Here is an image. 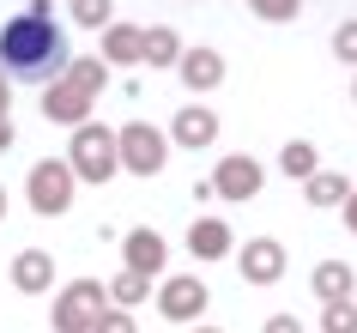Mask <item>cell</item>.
<instances>
[{"mask_svg":"<svg viewBox=\"0 0 357 333\" xmlns=\"http://www.w3.org/2000/svg\"><path fill=\"white\" fill-rule=\"evenodd\" d=\"M169 146H188V151H206L212 140H218V115L206 110V103H182V110L169 115Z\"/></svg>","mask_w":357,"mask_h":333,"instance_id":"8","label":"cell"},{"mask_svg":"<svg viewBox=\"0 0 357 333\" xmlns=\"http://www.w3.org/2000/svg\"><path fill=\"white\" fill-rule=\"evenodd\" d=\"M351 97H357V85H351Z\"/></svg>","mask_w":357,"mask_h":333,"instance_id":"33","label":"cell"},{"mask_svg":"<svg viewBox=\"0 0 357 333\" xmlns=\"http://www.w3.org/2000/svg\"><path fill=\"white\" fill-rule=\"evenodd\" d=\"M333 55L345 61V67H357V19H345V24L333 31Z\"/></svg>","mask_w":357,"mask_h":333,"instance_id":"25","label":"cell"},{"mask_svg":"<svg viewBox=\"0 0 357 333\" xmlns=\"http://www.w3.org/2000/svg\"><path fill=\"white\" fill-rule=\"evenodd\" d=\"M121 255H128V273L151 279V273H164V260H169V242L151 230V224H139V230H128L121 237Z\"/></svg>","mask_w":357,"mask_h":333,"instance_id":"11","label":"cell"},{"mask_svg":"<svg viewBox=\"0 0 357 333\" xmlns=\"http://www.w3.org/2000/svg\"><path fill=\"white\" fill-rule=\"evenodd\" d=\"M103 297H109V309H133V303H146V297H151V279H139V273L121 267V279H109Z\"/></svg>","mask_w":357,"mask_h":333,"instance_id":"21","label":"cell"},{"mask_svg":"<svg viewBox=\"0 0 357 333\" xmlns=\"http://www.w3.org/2000/svg\"><path fill=\"white\" fill-rule=\"evenodd\" d=\"M345 194H351V176H339V170H315L303 182V200L309 206H345Z\"/></svg>","mask_w":357,"mask_h":333,"instance_id":"18","label":"cell"},{"mask_svg":"<svg viewBox=\"0 0 357 333\" xmlns=\"http://www.w3.org/2000/svg\"><path fill=\"white\" fill-rule=\"evenodd\" d=\"M103 309H109L103 285H97V279H73V285H61V297H55V333H91Z\"/></svg>","mask_w":357,"mask_h":333,"instance_id":"5","label":"cell"},{"mask_svg":"<svg viewBox=\"0 0 357 333\" xmlns=\"http://www.w3.org/2000/svg\"><path fill=\"white\" fill-rule=\"evenodd\" d=\"M0 219H6V188H0Z\"/></svg>","mask_w":357,"mask_h":333,"instance_id":"31","label":"cell"},{"mask_svg":"<svg viewBox=\"0 0 357 333\" xmlns=\"http://www.w3.org/2000/svg\"><path fill=\"white\" fill-rule=\"evenodd\" d=\"M24 188H31V212H43V219H61L73 206V194H79L67 158H37L31 176H24Z\"/></svg>","mask_w":357,"mask_h":333,"instance_id":"4","label":"cell"},{"mask_svg":"<svg viewBox=\"0 0 357 333\" xmlns=\"http://www.w3.org/2000/svg\"><path fill=\"white\" fill-rule=\"evenodd\" d=\"M194 333H212V327H194Z\"/></svg>","mask_w":357,"mask_h":333,"instance_id":"32","label":"cell"},{"mask_svg":"<svg viewBox=\"0 0 357 333\" xmlns=\"http://www.w3.org/2000/svg\"><path fill=\"white\" fill-rule=\"evenodd\" d=\"M91 333H139V327H133V315H128V309H103Z\"/></svg>","mask_w":357,"mask_h":333,"instance_id":"26","label":"cell"},{"mask_svg":"<svg viewBox=\"0 0 357 333\" xmlns=\"http://www.w3.org/2000/svg\"><path fill=\"white\" fill-rule=\"evenodd\" d=\"M13 140H19V133H13V115H6V121H0V151H13Z\"/></svg>","mask_w":357,"mask_h":333,"instance_id":"30","label":"cell"},{"mask_svg":"<svg viewBox=\"0 0 357 333\" xmlns=\"http://www.w3.org/2000/svg\"><path fill=\"white\" fill-rule=\"evenodd\" d=\"M139 61H146V67H176V61H182V37H176L169 24L139 31Z\"/></svg>","mask_w":357,"mask_h":333,"instance_id":"17","label":"cell"},{"mask_svg":"<svg viewBox=\"0 0 357 333\" xmlns=\"http://www.w3.org/2000/svg\"><path fill=\"white\" fill-rule=\"evenodd\" d=\"M61 79H67L73 91L97 97V91H103V85H109V67H103V61H97V55H73V61H67V73H61Z\"/></svg>","mask_w":357,"mask_h":333,"instance_id":"19","label":"cell"},{"mask_svg":"<svg viewBox=\"0 0 357 333\" xmlns=\"http://www.w3.org/2000/svg\"><path fill=\"white\" fill-rule=\"evenodd\" d=\"M6 115H13V79L0 73V121H6Z\"/></svg>","mask_w":357,"mask_h":333,"instance_id":"28","label":"cell"},{"mask_svg":"<svg viewBox=\"0 0 357 333\" xmlns=\"http://www.w3.org/2000/svg\"><path fill=\"white\" fill-rule=\"evenodd\" d=\"M115 158H121L128 176L151 182V176H164V164H169V140H164V128H151V121H128V128H115Z\"/></svg>","mask_w":357,"mask_h":333,"instance_id":"3","label":"cell"},{"mask_svg":"<svg viewBox=\"0 0 357 333\" xmlns=\"http://www.w3.org/2000/svg\"><path fill=\"white\" fill-rule=\"evenodd\" d=\"M321 333H357V303H351V297H345V303H327Z\"/></svg>","mask_w":357,"mask_h":333,"instance_id":"24","label":"cell"},{"mask_svg":"<svg viewBox=\"0 0 357 333\" xmlns=\"http://www.w3.org/2000/svg\"><path fill=\"white\" fill-rule=\"evenodd\" d=\"M230 237H236V230H230L225 219H194L188 224V255L194 260H225L230 249H236Z\"/></svg>","mask_w":357,"mask_h":333,"instance_id":"13","label":"cell"},{"mask_svg":"<svg viewBox=\"0 0 357 333\" xmlns=\"http://www.w3.org/2000/svg\"><path fill=\"white\" fill-rule=\"evenodd\" d=\"M206 285H200V279H164V285H158V315H164V321H200V315H206Z\"/></svg>","mask_w":357,"mask_h":333,"instance_id":"7","label":"cell"},{"mask_svg":"<svg viewBox=\"0 0 357 333\" xmlns=\"http://www.w3.org/2000/svg\"><path fill=\"white\" fill-rule=\"evenodd\" d=\"M13 285H19L24 297H43L49 285H55V260L43 255V249H24V255L13 260Z\"/></svg>","mask_w":357,"mask_h":333,"instance_id":"14","label":"cell"},{"mask_svg":"<svg viewBox=\"0 0 357 333\" xmlns=\"http://www.w3.org/2000/svg\"><path fill=\"white\" fill-rule=\"evenodd\" d=\"M345 230H351V237H357V188H351V194H345Z\"/></svg>","mask_w":357,"mask_h":333,"instance_id":"29","label":"cell"},{"mask_svg":"<svg viewBox=\"0 0 357 333\" xmlns=\"http://www.w3.org/2000/svg\"><path fill=\"white\" fill-rule=\"evenodd\" d=\"M279 170L291 176V182H309V176L321 170V151L309 146V140H284L279 146Z\"/></svg>","mask_w":357,"mask_h":333,"instance_id":"20","label":"cell"},{"mask_svg":"<svg viewBox=\"0 0 357 333\" xmlns=\"http://www.w3.org/2000/svg\"><path fill=\"white\" fill-rule=\"evenodd\" d=\"M309 285H315V297H321V303H345V297L357 291V273L345 267V260H321L315 273H309Z\"/></svg>","mask_w":357,"mask_h":333,"instance_id":"16","label":"cell"},{"mask_svg":"<svg viewBox=\"0 0 357 333\" xmlns=\"http://www.w3.org/2000/svg\"><path fill=\"white\" fill-rule=\"evenodd\" d=\"M266 182L261 158H248V151H230V158H218V170H212V194H225V200H255Z\"/></svg>","mask_w":357,"mask_h":333,"instance_id":"6","label":"cell"},{"mask_svg":"<svg viewBox=\"0 0 357 333\" xmlns=\"http://www.w3.org/2000/svg\"><path fill=\"white\" fill-rule=\"evenodd\" d=\"M248 13L266 19V24H291V19L303 13V0H248Z\"/></svg>","mask_w":357,"mask_h":333,"instance_id":"23","label":"cell"},{"mask_svg":"<svg viewBox=\"0 0 357 333\" xmlns=\"http://www.w3.org/2000/svg\"><path fill=\"white\" fill-rule=\"evenodd\" d=\"M73 24H85V31L115 24V0H73Z\"/></svg>","mask_w":357,"mask_h":333,"instance_id":"22","label":"cell"},{"mask_svg":"<svg viewBox=\"0 0 357 333\" xmlns=\"http://www.w3.org/2000/svg\"><path fill=\"white\" fill-rule=\"evenodd\" d=\"M176 73H182V85H188V91H212V85L225 79V55H218V49H206V43H194V49H182Z\"/></svg>","mask_w":357,"mask_h":333,"instance_id":"12","label":"cell"},{"mask_svg":"<svg viewBox=\"0 0 357 333\" xmlns=\"http://www.w3.org/2000/svg\"><path fill=\"white\" fill-rule=\"evenodd\" d=\"M67 61H73V49H67V31L49 13V0H31V13L0 24V73L6 79H19V85H55L67 73Z\"/></svg>","mask_w":357,"mask_h":333,"instance_id":"1","label":"cell"},{"mask_svg":"<svg viewBox=\"0 0 357 333\" xmlns=\"http://www.w3.org/2000/svg\"><path fill=\"white\" fill-rule=\"evenodd\" d=\"M266 333H303V321H297V315H273V321H266Z\"/></svg>","mask_w":357,"mask_h":333,"instance_id":"27","label":"cell"},{"mask_svg":"<svg viewBox=\"0 0 357 333\" xmlns=\"http://www.w3.org/2000/svg\"><path fill=\"white\" fill-rule=\"evenodd\" d=\"M91 103H97V97L73 91L67 79L43 85V121H55V128H85V121H91Z\"/></svg>","mask_w":357,"mask_h":333,"instance_id":"10","label":"cell"},{"mask_svg":"<svg viewBox=\"0 0 357 333\" xmlns=\"http://www.w3.org/2000/svg\"><path fill=\"white\" fill-rule=\"evenodd\" d=\"M97 61H103V67H133V61H139V24H103Z\"/></svg>","mask_w":357,"mask_h":333,"instance_id":"15","label":"cell"},{"mask_svg":"<svg viewBox=\"0 0 357 333\" xmlns=\"http://www.w3.org/2000/svg\"><path fill=\"white\" fill-rule=\"evenodd\" d=\"M236 267H243L248 285H279L284 279V242L279 237H248V249L236 255Z\"/></svg>","mask_w":357,"mask_h":333,"instance_id":"9","label":"cell"},{"mask_svg":"<svg viewBox=\"0 0 357 333\" xmlns=\"http://www.w3.org/2000/svg\"><path fill=\"white\" fill-rule=\"evenodd\" d=\"M67 170H73V182L103 188L121 170V158H115V128H103V121L73 128V140H67Z\"/></svg>","mask_w":357,"mask_h":333,"instance_id":"2","label":"cell"}]
</instances>
